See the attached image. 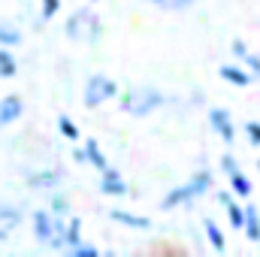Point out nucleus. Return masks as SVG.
<instances>
[{
	"mask_svg": "<svg viewBox=\"0 0 260 257\" xmlns=\"http://www.w3.org/2000/svg\"><path fill=\"white\" fill-rule=\"evenodd\" d=\"M212 191V170H197L194 176L185 182V185H176L173 191L167 194L164 200H160V209L164 212H173V209H179V206H188V203H194L197 197H203V194Z\"/></svg>",
	"mask_w": 260,
	"mask_h": 257,
	"instance_id": "nucleus-1",
	"label": "nucleus"
},
{
	"mask_svg": "<svg viewBox=\"0 0 260 257\" xmlns=\"http://www.w3.org/2000/svg\"><path fill=\"white\" fill-rule=\"evenodd\" d=\"M118 103H121V112H127L133 118H145V115H151L157 106H164V94H160L157 88L142 85V88L124 91V94L118 97Z\"/></svg>",
	"mask_w": 260,
	"mask_h": 257,
	"instance_id": "nucleus-2",
	"label": "nucleus"
},
{
	"mask_svg": "<svg viewBox=\"0 0 260 257\" xmlns=\"http://www.w3.org/2000/svg\"><path fill=\"white\" fill-rule=\"evenodd\" d=\"M67 37L73 40V43H100V34H103V24H100V15L94 12V9H76L70 18H67L64 24Z\"/></svg>",
	"mask_w": 260,
	"mask_h": 257,
	"instance_id": "nucleus-3",
	"label": "nucleus"
},
{
	"mask_svg": "<svg viewBox=\"0 0 260 257\" xmlns=\"http://www.w3.org/2000/svg\"><path fill=\"white\" fill-rule=\"evenodd\" d=\"M112 97H118V85H115V79H109L106 73H94V76L85 82V88H82V100H85L88 109H97V106H103V103L112 100Z\"/></svg>",
	"mask_w": 260,
	"mask_h": 257,
	"instance_id": "nucleus-4",
	"label": "nucleus"
},
{
	"mask_svg": "<svg viewBox=\"0 0 260 257\" xmlns=\"http://www.w3.org/2000/svg\"><path fill=\"white\" fill-rule=\"evenodd\" d=\"M209 124H212V130H215L227 145L236 139V124H233V118H230V112H227V109L212 106V109H209Z\"/></svg>",
	"mask_w": 260,
	"mask_h": 257,
	"instance_id": "nucleus-5",
	"label": "nucleus"
},
{
	"mask_svg": "<svg viewBox=\"0 0 260 257\" xmlns=\"http://www.w3.org/2000/svg\"><path fill=\"white\" fill-rule=\"evenodd\" d=\"M100 176H103V179H100V191L106 194V197H127L130 194L127 179H124L115 167H106Z\"/></svg>",
	"mask_w": 260,
	"mask_h": 257,
	"instance_id": "nucleus-6",
	"label": "nucleus"
},
{
	"mask_svg": "<svg viewBox=\"0 0 260 257\" xmlns=\"http://www.w3.org/2000/svg\"><path fill=\"white\" fill-rule=\"evenodd\" d=\"M61 182H64V173L55 170V167H43V170L27 173V185L37 188V191H52V188H58Z\"/></svg>",
	"mask_w": 260,
	"mask_h": 257,
	"instance_id": "nucleus-7",
	"label": "nucleus"
},
{
	"mask_svg": "<svg viewBox=\"0 0 260 257\" xmlns=\"http://www.w3.org/2000/svg\"><path fill=\"white\" fill-rule=\"evenodd\" d=\"M109 218L115 224H121V227H130V230H151V218L127 212V209H109Z\"/></svg>",
	"mask_w": 260,
	"mask_h": 257,
	"instance_id": "nucleus-8",
	"label": "nucleus"
},
{
	"mask_svg": "<svg viewBox=\"0 0 260 257\" xmlns=\"http://www.w3.org/2000/svg\"><path fill=\"white\" fill-rule=\"evenodd\" d=\"M21 112H24L21 97H18V94H6V97L0 100V127H6V124L18 121V118H21Z\"/></svg>",
	"mask_w": 260,
	"mask_h": 257,
	"instance_id": "nucleus-9",
	"label": "nucleus"
},
{
	"mask_svg": "<svg viewBox=\"0 0 260 257\" xmlns=\"http://www.w3.org/2000/svg\"><path fill=\"white\" fill-rule=\"evenodd\" d=\"M218 76H221L224 82L236 85V88H248V85H251V73L242 70L239 64H221L218 67Z\"/></svg>",
	"mask_w": 260,
	"mask_h": 257,
	"instance_id": "nucleus-10",
	"label": "nucleus"
},
{
	"mask_svg": "<svg viewBox=\"0 0 260 257\" xmlns=\"http://www.w3.org/2000/svg\"><path fill=\"white\" fill-rule=\"evenodd\" d=\"M242 230H245V236L251 242H260V212L254 203L242 206Z\"/></svg>",
	"mask_w": 260,
	"mask_h": 257,
	"instance_id": "nucleus-11",
	"label": "nucleus"
},
{
	"mask_svg": "<svg viewBox=\"0 0 260 257\" xmlns=\"http://www.w3.org/2000/svg\"><path fill=\"white\" fill-rule=\"evenodd\" d=\"M218 203L227 209L230 227H233V230H242V206H236V200H233V191H218Z\"/></svg>",
	"mask_w": 260,
	"mask_h": 257,
	"instance_id": "nucleus-12",
	"label": "nucleus"
},
{
	"mask_svg": "<svg viewBox=\"0 0 260 257\" xmlns=\"http://www.w3.org/2000/svg\"><path fill=\"white\" fill-rule=\"evenodd\" d=\"M34 236L43 245H49V239H52V212H46V209L34 212Z\"/></svg>",
	"mask_w": 260,
	"mask_h": 257,
	"instance_id": "nucleus-13",
	"label": "nucleus"
},
{
	"mask_svg": "<svg viewBox=\"0 0 260 257\" xmlns=\"http://www.w3.org/2000/svg\"><path fill=\"white\" fill-rule=\"evenodd\" d=\"M82 148H85V160H88L91 167H97L100 173H103L106 167H112V164L106 160V154H103V148H100V142H97V139H85V142H82Z\"/></svg>",
	"mask_w": 260,
	"mask_h": 257,
	"instance_id": "nucleus-14",
	"label": "nucleus"
},
{
	"mask_svg": "<svg viewBox=\"0 0 260 257\" xmlns=\"http://www.w3.org/2000/svg\"><path fill=\"white\" fill-rule=\"evenodd\" d=\"M203 230H206V239H209V245L218 251V254H224L227 251V239H224V230L212 221V218H203Z\"/></svg>",
	"mask_w": 260,
	"mask_h": 257,
	"instance_id": "nucleus-15",
	"label": "nucleus"
},
{
	"mask_svg": "<svg viewBox=\"0 0 260 257\" xmlns=\"http://www.w3.org/2000/svg\"><path fill=\"white\" fill-rule=\"evenodd\" d=\"M227 182H230V191H233V197H251V179H248L242 170L230 173V176H227Z\"/></svg>",
	"mask_w": 260,
	"mask_h": 257,
	"instance_id": "nucleus-16",
	"label": "nucleus"
},
{
	"mask_svg": "<svg viewBox=\"0 0 260 257\" xmlns=\"http://www.w3.org/2000/svg\"><path fill=\"white\" fill-rule=\"evenodd\" d=\"M76 242H82V218L67 215V227H64V248H73Z\"/></svg>",
	"mask_w": 260,
	"mask_h": 257,
	"instance_id": "nucleus-17",
	"label": "nucleus"
},
{
	"mask_svg": "<svg viewBox=\"0 0 260 257\" xmlns=\"http://www.w3.org/2000/svg\"><path fill=\"white\" fill-rule=\"evenodd\" d=\"M18 43H21L18 27H15V24H9V21H0V46H3V49H15Z\"/></svg>",
	"mask_w": 260,
	"mask_h": 257,
	"instance_id": "nucleus-18",
	"label": "nucleus"
},
{
	"mask_svg": "<svg viewBox=\"0 0 260 257\" xmlns=\"http://www.w3.org/2000/svg\"><path fill=\"white\" fill-rule=\"evenodd\" d=\"M18 73V61L12 55V49H3L0 46V79H12Z\"/></svg>",
	"mask_w": 260,
	"mask_h": 257,
	"instance_id": "nucleus-19",
	"label": "nucleus"
},
{
	"mask_svg": "<svg viewBox=\"0 0 260 257\" xmlns=\"http://www.w3.org/2000/svg\"><path fill=\"white\" fill-rule=\"evenodd\" d=\"M58 130H61V136L70 139V142H79L82 139V130L76 127V121L70 115H58Z\"/></svg>",
	"mask_w": 260,
	"mask_h": 257,
	"instance_id": "nucleus-20",
	"label": "nucleus"
},
{
	"mask_svg": "<svg viewBox=\"0 0 260 257\" xmlns=\"http://www.w3.org/2000/svg\"><path fill=\"white\" fill-rule=\"evenodd\" d=\"M18 224H21V212H18L15 206H0V227L15 230Z\"/></svg>",
	"mask_w": 260,
	"mask_h": 257,
	"instance_id": "nucleus-21",
	"label": "nucleus"
},
{
	"mask_svg": "<svg viewBox=\"0 0 260 257\" xmlns=\"http://www.w3.org/2000/svg\"><path fill=\"white\" fill-rule=\"evenodd\" d=\"M49 212H52V215H58V218H67V215H70V200H67L64 194H55V197H52Z\"/></svg>",
	"mask_w": 260,
	"mask_h": 257,
	"instance_id": "nucleus-22",
	"label": "nucleus"
},
{
	"mask_svg": "<svg viewBox=\"0 0 260 257\" xmlns=\"http://www.w3.org/2000/svg\"><path fill=\"white\" fill-rule=\"evenodd\" d=\"M58 12H61V0H40V15L46 21H52Z\"/></svg>",
	"mask_w": 260,
	"mask_h": 257,
	"instance_id": "nucleus-23",
	"label": "nucleus"
},
{
	"mask_svg": "<svg viewBox=\"0 0 260 257\" xmlns=\"http://www.w3.org/2000/svg\"><path fill=\"white\" fill-rule=\"evenodd\" d=\"M239 61H242V64L248 67V73H251V79H260V55H254V52L248 49V52H245V55H242Z\"/></svg>",
	"mask_w": 260,
	"mask_h": 257,
	"instance_id": "nucleus-24",
	"label": "nucleus"
},
{
	"mask_svg": "<svg viewBox=\"0 0 260 257\" xmlns=\"http://www.w3.org/2000/svg\"><path fill=\"white\" fill-rule=\"evenodd\" d=\"M67 251H70L73 257H97L100 254V248H97V245H88V242H76V245L67 248Z\"/></svg>",
	"mask_w": 260,
	"mask_h": 257,
	"instance_id": "nucleus-25",
	"label": "nucleus"
},
{
	"mask_svg": "<svg viewBox=\"0 0 260 257\" xmlns=\"http://www.w3.org/2000/svg\"><path fill=\"white\" fill-rule=\"evenodd\" d=\"M245 136L251 145H260V121H245Z\"/></svg>",
	"mask_w": 260,
	"mask_h": 257,
	"instance_id": "nucleus-26",
	"label": "nucleus"
},
{
	"mask_svg": "<svg viewBox=\"0 0 260 257\" xmlns=\"http://www.w3.org/2000/svg\"><path fill=\"white\" fill-rule=\"evenodd\" d=\"M221 170H224L227 176H230V173H236V170H239L236 157H233V154H224V157H221Z\"/></svg>",
	"mask_w": 260,
	"mask_h": 257,
	"instance_id": "nucleus-27",
	"label": "nucleus"
},
{
	"mask_svg": "<svg viewBox=\"0 0 260 257\" xmlns=\"http://www.w3.org/2000/svg\"><path fill=\"white\" fill-rule=\"evenodd\" d=\"M230 49H233V55H236V58H242V55L248 52V46H245V40H233V46H230Z\"/></svg>",
	"mask_w": 260,
	"mask_h": 257,
	"instance_id": "nucleus-28",
	"label": "nucleus"
},
{
	"mask_svg": "<svg viewBox=\"0 0 260 257\" xmlns=\"http://www.w3.org/2000/svg\"><path fill=\"white\" fill-rule=\"evenodd\" d=\"M194 6V0H167V9H188Z\"/></svg>",
	"mask_w": 260,
	"mask_h": 257,
	"instance_id": "nucleus-29",
	"label": "nucleus"
},
{
	"mask_svg": "<svg viewBox=\"0 0 260 257\" xmlns=\"http://www.w3.org/2000/svg\"><path fill=\"white\" fill-rule=\"evenodd\" d=\"M73 160H76V164H88V160H85V148L76 145V148H73Z\"/></svg>",
	"mask_w": 260,
	"mask_h": 257,
	"instance_id": "nucleus-30",
	"label": "nucleus"
},
{
	"mask_svg": "<svg viewBox=\"0 0 260 257\" xmlns=\"http://www.w3.org/2000/svg\"><path fill=\"white\" fill-rule=\"evenodd\" d=\"M6 239H9V230H6V227H0V242H6Z\"/></svg>",
	"mask_w": 260,
	"mask_h": 257,
	"instance_id": "nucleus-31",
	"label": "nucleus"
},
{
	"mask_svg": "<svg viewBox=\"0 0 260 257\" xmlns=\"http://www.w3.org/2000/svg\"><path fill=\"white\" fill-rule=\"evenodd\" d=\"M151 3H154V6H167V0H151Z\"/></svg>",
	"mask_w": 260,
	"mask_h": 257,
	"instance_id": "nucleus-32",
	"label": "nucleus"
},
{
	"mask_svg": "<svg viewBox=\"0 0 260 257\" xmlns=\"http://www.w3.org/2000/svg\"><path fill=\"white\" fill-rule=\"evenodd\" d=\"M257 170H260V160H257Z\"/></svg>",
	"mask_w": 260,
	"mask_h": 257,
	"instance_id": "nucleus-33",
	"label": "nucleus"
},
{
	"mask_svg": "<svg viewBox=\"0 0 260 257\" xmlns=\"http://www.w3.org/2000/svg\"><path fill=\"white\" fill-rule=\"evenodd\" d=\"M91 3H97V0H91Z\"/></svg>",
	"mask_w": 260,
	"mask_h": 257,
	"instance_id": "nucleus-34",
	"label": "nucleus"
}]
</instances>
